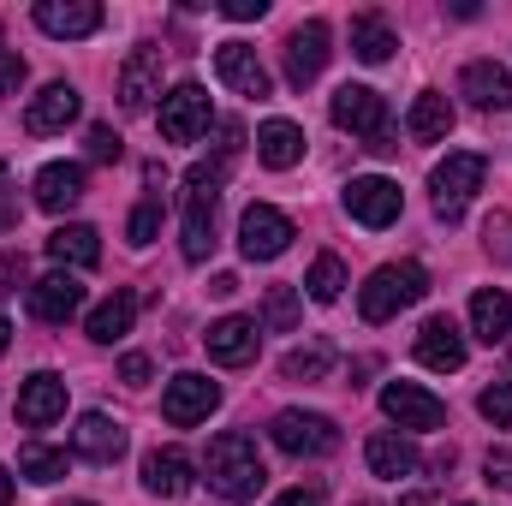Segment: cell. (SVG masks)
<instances>
[{
	"mask_svg": "<svg viewBox=\"0 0 512 506\" xmlns=\"http://www.w3.org/2000/svg\"><path fill=\"white\" fill-rule=\"evenodd\" d=\"M262 483H268V471H262V453H256L251 435L227 429V435L209 441V489L221 501H256Z\"/></svg>",
	"mask_w": 512,
	"mask_h": 506,
	"instance_id": "obj_1",
	"label": "cell"
},
{
	"mask_svg": "<svg viewBox=\"0 0 512 506\" xmlns=\"http://www.w3.org/2000/svg\"><path fill=\"white\" fill-rule=\"evenodd\" d=\"M423 292H429V274H423L417 262H382V268L364 280V292H358V310H364V322H387V316L411 310Z\"/></svg>",
	"mask_w": 512,
	"mask_h": 506,
	"instance_id": "obj_2",
	"label": "cell"
},
{
	"mask_svg": "<svg viewBox=\"0 0 512 506\" xmlns=\"http://www.w3.org/2000/svg\"><path fill=\"white\" fill-rule=\"evenodd\" d=\"M221 173L227 161H203L185 173V262H203L215 245V197H221Z\"/></svg>",
	"mask_w": 512,
	"mask_h": 506,
	"instance_id": "obj_3",
	"label": "cell"
},
{
	"mask_svg": "<svg viewBox=\"0 0 512 506\" xmlns=\"http://www.w3.org/2000/svg\"><path fill=\"white\" fill-rule=\"evenodd\" d=\"M483 179H489V161L483 155H471V149H459V155H447L441 167H435V179H429V191H435V215H465V203L483 191Z\"/></svg>",
	"mask_w": 512,
	"mask_h": 506,
	"instance_id": "obj_4",
	"label": "cell"
},
{
	"mask_svg": "<svg viewBox=\"0 0 512 506\" xmlns=\"http://www.w3.org/2000/svg\"><path fill=\"white\" fill-rule=\"evenodd\" d=\"M274 447L280 453H292V459H322V453H334L340 447V429H334V417H322V411H280L274 417Z\"/></svg>",
	"mask_w": 512,
	"mask_h": 506,
	"instance_id": "obj_5",
	"label": "cell"
},
{
	"mask_svg": "<svg viewBox=\"0 0 512 506\" xmlns=\"http://www.w3.org/2000/svg\"><path fill=\"white\" fill-rule=\"evenodd\" d=\"M221 405V381H209V376H173L167 381V393H161V417L173 423V429H191V423H203L209 411Z\"/></svg>",
	"mask_w": 512,
	"mask_h": 506,
	"instance_id": "obj_6",
	"label": "cell"
},
{
	"mask_svg": "<svg viewBox=\"0 0 512 506\" xmlns=\"http://www.w3.org/2000/svg\"><path fill=\"white\" fill-rule=\"evenodd\" d=\"M286 245H292V221L274 203H251L239 221V251L251 262H274V256H286Z\"/></svg>",
	"mask_w": 512,
	"mask_h": 506,
	"instance_id": "obj_7",
	"label": "cell"
},
{
	"mask_svg": "<svg viewBox=\"0 0 512 506\" xmlns=\"http://www.w3.org/2000/svg\"><path fill=\"white\" fill-rule=\"evenodd\" d=\"M328 114H334V126L352 131V137H382L387 131V102L370 84H340L334 102H328Z\"/></svg>",
	"mask_w": 512,
	"mask_h": 506,
	"instance_id": "obj_8",
	"label": "cell"
},
{
	"mask_svg": "<svg viewBox=\"0 0 512 506\" xmlns=\"http://www.w3.org/2000/svg\"><path fill=\"white\" fill-rule=\"evenodd\" d=\"M209 131V96L203 84H179L161 96V137L167 143H197Z\"/></svg>",
	"mask_w": 512,
	"mask_h": 506,
	"instance_id": "obj_9",
	"label": "cell"
},
{
	"mask_svg": "<svg viewBox=\"0 0 512 506\" xmlns=\"http://www.w3.org/2000/svg\"><path fill=\"white\" fill-rule=\"evenodd\" d=\"M382 411L399 429H441V423H447V405H441L429 387H417V381H387Z\"/></svg>",
	"mask_w": 512,
	"mask_h": 506,
	"instance_id": "obj_10",
	"label": "cell"
},
{
	"mask_svg": "<svg viewBox=\"0 0 512 506\" xmlns=\"http://www.w3.org/2000/svg\"><path fill=\"white\" fill-rule=\"evenodd\" d=\"M346 215L364 221V227H393L399 221V185L382 179V173H364L346 185Z\"/></svg>",
	"mask_w": 512,
	"mask_h": 506,
	"instance_id": "obj_11",
	"label": "cell"
},
{
	"mask_svg": "<svg viewBox=\"0 0 512 506\" xmlns=\"http://www.w3.org/2000/svg\"><path fill=\"white\" fill-rule=\"evenodd\" d=\"M322 66H328V24L310 18V24H298L292 42H286V84L304 90V84L322 78Z\"/></svg>",
	"mask_w": 512,
	"mask_h": 506,
	"instance_id": "obj_12",
	"label": "cell"
},
{
	"mask_svg": "<svg viewBox=\"0 0 512 506\" xmlns=\"http://www.w3.org/2000/svg\"><path fill=\"white\" fill-rule=\"evenodd\" d=\"M215 72H221V84H227V90L256 96V102L274 90V84H268V66L256 60L251 42H221V48H215Z\"/></svg>",
	"mask_w": 512,
	"mask_h": 506,
	"instance_id": "obj_13",
	"label": "cell"
},
{
	"mask_svg": "<svg viewBox=\"0 0 512 506\" xmlns=\"http://www.w3.org/2000/svg\"><path fill=\"white\" fill-rule=\"evenodd\" d=\"M54 417H66V381L54 376V370H36L18 387V423L24 429H48Z\"/></svg>",
	"mask_w": 512,
	"mask_h": 506,
	"instance_id": "obj_14",
	"label": "cell"
},
{
	"mask_svg": "<svg viewBox=\"0 0 512 506\" xmlns=\"http://www.w3.org/2000/svg\"><path fill=\"white\" fill-rule=\"evenodd\" d=\"M417 364H423V370H441V376L465 370V334H459L447 316H429V322L417 328Z\"/></svg>",
	"mask_w": 512,
	"mask_h": 506,
	"instance_id": "obj_15",
	"label": "cell"
},
{
	"mask_svg": "<svg viewBox=\"0 0 512 506\" xmlns=\"http://www.w3.org/2000/svg\"><path fill=\"white\" fill-rule=\"evenodd\" d=\"M72 453L90 459V465H114V459L126 453V429H120L114 417H102V411H84L78 429H72Z\"/></svg>",
	"mask_w": 512,
	"mask_h": 506,
	"instance_id": "obj_16",
	"label": "cell"
},
{
	"mask_svg": "<svg viewBox=\"0 0 512 506\" xmlns=\"http://www.w3.org/2000/svg\"><path fill=\"white\" fill-rule=\"evenodd\" d=\"M459 96H471L483 114H507L512 108V72L495 66V60H471V66L459 72Z\"/></svg>",
	"mask_w": 512,
	"mask_h": 506,
	"instance_id": "obj_17",
	"label": "cell"
},
{
	"mask_svg": "<svg viewBox=\"0 0 512 506\" xmlns=\"http://www.w3.org/2000/svg\"><path fill=\"white\" fill-rule=\"evenodd\" d=\"M36 24H42L48 36L78 42V36H96V30H102V6H96V0H42V6H36Z\"/></svg>",
	"mask_w": 512,
	"mask_h": 506,
	"instance_id": "obj_18",
	"label": "cell"
},
{
	"mask_svg": "<svg viewBox=\"0 0 512 506\" xmlns=\"http://www.w3.org/2000/svg\"><path fill=\"white\" fill-rule=\"evenodd\" d=\"M78 310H84L78 274H48V280L30 286V316H36V322H72Z\"/></svg>",
	"mask_w": 512,
	"mask_h": 506,
	"instance_id": "obj_19",
	"label": "cell"
},
{
	"mask_svg": "<svg viewBox=\"0 0 512 506\" xmlns=\"http://www.w3.org/2000/svg\"><path fill=\"white\" fill-rule=\"evenodd\" d=\"M256 346H262V328H256L251 316H221V322L209 328V358H215V364H227V370L251 364Z\"/></svg>",
	"mask_w": 512,
	"mask_h": 506,
	"instance_id": "obj_20",
	"label": "cell"
},
{
	"mask_svg": "<svg viewBox=\"0 0 512 506\" xmlns=\"http://www.w3.org/2000/svg\"><path fill=\"white\" fill-rule=\"evenodd\" d=\"M155 96H161V54L155 48H137L126 66H120V108L126 114H143Z\"/></svg>",
	"mask_w": 512,
	"mask_h": 506,
	"instance_id": "obj_21",
	"label": "cell"
},
{
	"mask_svg": "<svg viewBox=\"0 0 512 506\" xmlns=\"http://www.w3.org/2000/svg\"><path fill=\"white\" fill-rule=\"evenodd\" d=\"M78 90L72 84H48L42 96H30V108H24V131H36V137H48V131H66L78 120Z\"/></svg>",
	"mask_w": 512,
	"mask_h": 506,
	"instance_id": "obj_22",
	"label": "cell"
},
{
	"mask_svg": "<svg viewBox=\"0 0 512 506\" xmlns=\"http://www.w3.org/2000/svg\"><path fill=\"white\" fill-rule=\"evenodd\" d=\"M191 483H197V477H191V459H185L179 447H155V453L143 459V489H149V495H161V501H179Z\"/></svg>",
	"mask_w": 512,
	"mask_h": 506,
	"instance_id": "obj_23",
	"label": "cell"
},
{
	"mask_svg": "<svg viewBox=\"0 0 512 506\" xmlns=\"http://www.w3.org/2000/svg\"><path fill=\"white\" fill-rule=\"evenodd\" d=\"M78 197H84V167H78V161H48V167L36 173V203H42L48 215H66Z\"/></svg>",
	"mask_w": 512,
	"mask_h": 506,
	"instance_id": "obj_24",
	"label": "cell"
},
{
	"mask_svg": "<svg viewBox=\"0 0 512 506\" xmlns=\"http://www.w3.org/2000/svg\"><path fill=\"white\" fill-rule=\"evenodd\" d=\"M471 334H477L483 346H495V340L512 334V298L501 286H483V292L471 298Z\"/></svg>",
	"mask_w": 512,
	"mask_h": 506,
	"instance_id": "obj_25",
	"label": "cell"
},
{
	"mask_svg": "<svg viewBox=\"0 0 512 506\" xmlns=\"http://www.w3.org/2000/svg\"><path fill=\"white\" fill-rule=\"evenodd\" d=\"M364 459H370V471H376V477H387V483H399V477H411V471H417V447H411L405 435H393V429L370 435Z\"/></svg>",
	"mask_w": 512,
	"mask_h": 506,
	"instance_id": "obj_26",
	"label": "cell"
},
{
	"mask_svg": "<svg viewBox=\"0 0 512 506\" xmlns=\"http://www.w3.org/2000/svg\"><path fill=\"white\" fill-rule=\"evenodd\" d=\"M48 256H54L60 268H96V262H102L96 227H84V221H72V227H54V233H48Z\"/></svg>",
	"mask_w": 512,
	"mask_h": 506,
	"instance_id": "obj_27",
	"label": "cell"
},
{
	"mask_svg": "<svg viewBox=\"0 0 512 506\" xmlns=\"http://www.w3.org/2000/svg\"><path fill=\"white\" fill-rule=\"evenodd\" d=\"M256 155H262V167L286 173V167H298V155H304V131L292 126V120H268V126L256 131Z\"/></svg>",
	"mask_w": 512,
	"mask_h": 506,
	"instance_id": "obj_28",
	"label": "cell"
},
{
	"mask_svg": "<svg viewBox=\"0 0 512 506\" xmlns=\"http://www.w3.org/2000/svg\"><path fill=\"white\" fill-rule=\"evenodd\" d=\"M131 322H137V292H114V298H102L90 310V340L96 346H114V340L131 334Z\"/></svg>",
	"mask_w": 512,
	"mask_h": 506,
	"instance_id": "obj_29",
	"label": "cell"
},
{
	"mask_svg": "<svg viewBox=\"0 0 512 506\" xmlns=\"http://www.w3.org/2000/svg\"><path fill=\"white\" fill-rule=\"evenodd\" d=\"M405 131H411V143H441V137L453 131V108H447V96L423 90V96L411 102V114H405Z\"/></svg>",
	"mask_w": 512,
	"mask_h": 506,
	"instance_id": "obj_30",
	"label": "cell"
},
{
	"mask_svg": "<svg viewBox=\"0 0 512 506\" xmlns=\"http://www.w3.org/2000/svg\"><path fill=\"white\" fill-rule=\"evenodd\" d=\"M393 48H399V42H393L387 18H376V12H358V18H352V54H358L364 66H382Z\"/></svg>",
	"mask_w": 512,
	"mask_h": 506,
	"instance_id": "obj_31",
	"label": "cell"
},
{
	"mask_svg": "<svg viewBox=\"0 0 512 506\" xmlns=\"http://www.w3.org/2000/svg\"><path fill=\"white\" fill-rule=\"evenodd\" d=\"M280 376L286 381H328L334 376V346H298V352H286Z\"/></svg>",
	"mask_w": 512,
	"mask_h": 506,
	"instance_id": "obj_32",
	"label": "cell"
},
{
	"mask_svg": "<svg viewBox=\"0 0 512 506\" xmlns=\"http://www.w3.org/2000/svg\"><path fill=\"white\" fill-rule=\"evenodd\" d=\"M304 286H310V298H316V304H334V298L346 292V262H340L334 251H322L316 262H310Z\"/></svg>",
	"mask_w": 512,
	"mask_h": 506,
	"instance_id": "obj_33",
	"label": "cell"
},
{
	"mask_svg": "<svg viewBox=\"0 0 512 506\" xmlns=\"http://www.w3.org/2000/svg\"><path fill=\"white\" fill-rule=\"evenodd\" d=\"M18 471H24L30 483H60V477H66V453H60V447H24V453H18Z\"/></svg>",
	"mask_w": 512,
	"mask_h": 506,
	"instance_id": "obj_34",
	"label": "cell"
},
{
	"mask_svg": "<svg viewBox=\"0 0 512 506\" xmlns=\"http://www.w3.org/2000/svg\"><path fill=\"white\" fill-rule=\"evenodd\" d=\"M262 322H268V328H292V322H298V292H292V286H274L268 304H262Z\"/></svg>",
	"mask_w": 512,
	"mask_h": 506,
	"instance_id": "obj_35",
	"label": "cell"
},
{
	"mask_svg": "<svg viewBox=\"0 0 512 506\" xmlns=\"http://www.w3.org/2000/svg\"><path fill=\"white\" fill-rule=\"evenodd\" d=\"M483 417L495 423V429H512V381H495V387H483Z\"/></svg>",
	"mask_w": 512,
	"mask_h": 506,
	"instance_id": "obj_36",
	"label": "cell"
},
{
	"mask_svg": "<svg viewBox=\"0 0 512 506\" xmlns=\"http://www.w3.org/2000/svg\"><path fill=\"white\" fill-rule=\"evenodd\" d=\"M126 233H131V245H155V233H161V203H137Z\"/></svg>",
	"mask_w": 512,
	"mask_h": 506,
	"instance_id": "obj_37",
	"label": "cell"
},
{
	"mask_svg": "<svg viewBox=\"0 0 512 506\" xmlns=\"http://www.w3.org/2000/svg\"><path fill=\"white\" fill-rule=\"evenodd\" d=\"M24 54H12V48H0V96H18L24 90Z\"/></svg>",
	"mask_w": 512,
	"mask_h": 506,
	"instance_id": "obj_38",
	"label": "cell"
},
{
	"mask_svg": "<svg viewBox=\"0 0 512 506\" xmlns=\"http://www.w3.org/2000/svg\"><path fill=\"white\" fill-rule=\"evenodd\" d=\"M483 477H489L495 489H512V447H489V459H483Z\"/></svg>",
	"mask_w": 512,
	"mask_h": 506,
	"instance_id": "obj_39",
	"label": "cell"
},
{
	"mask_svg": "<svg viewBox=\"0 0 512 506\" xmlns=\"http://www.w3.org/2000/svg\"><path fill=\"white\" fill-rule=\"evenodd\" d=\"M90 161H120V131L90 126Z\"/></svg>",
	"mask_w": 512,
	"mask_h": 506,
	"instance_id": "obj_40",
	"label": "cell"
},
{
	"mask_svg": "<svg viewBox=\"0 0 512 506\" xmlns=\"http://www.w3.org/2000/svg\"><path fill=\"white\" fill-rule=\"evenodd\" d=\"M215 137H221V143H215V155H221V161H233V155H239V143H245V126H239V120H221Z\"/></svg>",
	"mask_w": 512,
	"mask_h": 506,
	"instance_id": "obj_41",
	"label": "cell"
},
{
	"mask_svg": "<svg viewBox=\"0 0 512 506\" xmlns=\"http://www.w3.org/2000/svg\"><path fill=\"white\" fill-rule=\"evenodd\" d=\"M268 12V0H221V18H233V24H251Z\"/></svg>",
	"mask_w": 512,
	"mask_h": 506,
	"instance_id": "obj_42",
	"label": "cell"
},
{
	"mask_svg": "<svg viewBox=\"0 0 512 506\" xmlns=\"http://www.w3.org/2000/svg\"><path fill=\"white\" fill-rule=\"evenodd\" d=\"M120 376H126V387H143V381L155 376V364H149V358H143V352H131L126 364H120Z\"/></svg>",
	"mask_w": 512,
	"mask_h": 506,
	"instance_id": "obj_43",
	"label": "cell"
},
{
	"mask_svg": "<svg viewBox=\"0 0 512 506\" xmlns=\"http://www.w3.org/2000/svg\"><path fill=\"white\" fill-rule=\"evenodd\" d=\"M12 280H24V256H0V298H6V292H18Z\"/></svg>",
	"mask_w": 512,
	"mask_h": 506,
	"instance_id": "obj_44",
	"label": "cell"
},
{
	"mask_svg": "<svg viewBox=\"0 0 512 506\" xmlns=\"http://www.w3.org/2000/svg\"><path fill=\"white\" fill-rule=\"evenodd\" d=\"M209 292H215V298H233V292H239V280H233V274H215V286H209Z\"/></svg>",
	"mask_w": 512,
	"mask_h": 506,
	"instance_id": "obj_45",
	"label": "cell"
},
{
	"mask_svg": "<svg viewBox=\"0 0 512 506\" xmlns=\"http://www.w3.org/2000/svg\"><path fill=\"white\" fill-rule=\"evenodd\" d=\"M274 506H322V501H316V495H304V489H292V495H280Z\"/></svg>",
	"mask_w": 512,
	"mask_h": 506,
	"instance_id": "obj_46",
	"label": "cell"
},
{
	"mask_svg": "<svg viewBox=\"0 0 512 506\" xmlns=\"http://www.w3.org/2000/svg\"><path fill=\"white\" fill-rule=\"evenodd\" d=\"M0 506H12V477H6V465H0Z\"/></svg>",
	"mask_w": 512,
	"mask_h": 506,
	"instance_id": "obj_47",
	"label": "cell"
},
{
	"mask_svg": "<svg viewBox=\"0 0 512 506\" xmlns=\"http://www.w3.org/2000/svg\"><path fill=\"white\" fill-rule=\"evenodd\" d=\"M6 346H12V328H6V316H0V358H6Z\"/></svg>",
	"mask_w": 512,
	"mask_h": 506,
	"instance_id": "obj_48",
	"label": "cell"
},
{
	"mask_svg": "<svg viewBox=\"0 0 512 506\" xmlns=\"http://www.w3.org/2000/svg\"><path fill=\"white\" fill-rule=\"evenodd\" d=\"M399 506H435V501H429V495H405Z\"/></svg>",
	"mask_w": 512,
	"mask_h": 506,
	"instance_id": "obj_49",
	"label": "cell"
},
{
	"mask_svg": "<svg viewBox=\"0 0 512 506\" xmlns=\"http://www.w3.org/2000/svg\"><path fill=\"white\" fill-rule=\"evenodd\" d=\"M0 179H6V161H0Z\"/></svg>",
	"mask_w": 512,
	"mask_h": 506,
	"instance_id": "obj_50",
	"label": "cell"
},
{
	"mask_svg": "<svg viewBox=\"0 0 512 506\" xmlns=\"http://www.w3.org/2000/svg\"><path fill=\"white\" fill-rule=\"evenodd\" d=\"M78 506H90V501H78Z\"/></svg>",
	"mask_w": 512,
	"mask_h": 506,
	"instance_id": "obj_51",
	"label": "cell"
}]
</instances>
